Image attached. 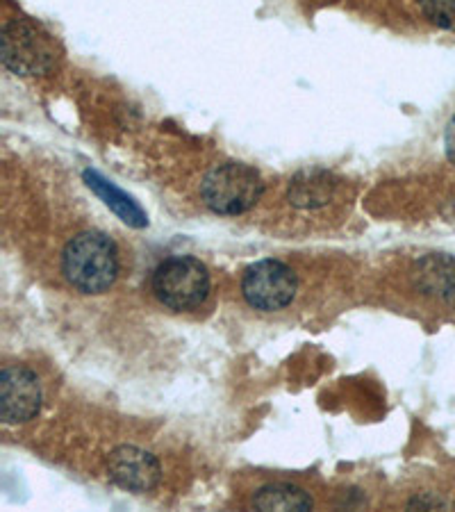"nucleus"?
I'll return each mask as SVG.
<instances>
[{
  "label": "nucleus",
  "mask_w": 455,
  "mask_h": 512,
  "mask_svg": "<svg viewBox=\"0 0 455 512\" xmlns=\"http://www.w3.org/2000/svg\"><path fill=\"white\" fill-rule=\"evenodd\" d=\"M41 408V385L26 367H5L0 374V415L5 424H23L37 417Z\"/></svg>",
  "instance_id": "423d86ee"
},
{
  "label": "nucleus",
  "mask_w": 455,
  "mask_h": 512,
  "mask_svg": "<svg viewBox=\"0 0 455 512\" xmlns=\"http://www.w3.org/2000/svg\"><path fill=\"white\" fill-rule=\"evenodd\" d=\"M153 292L167 308L194 310L210 294V274L201 260L192 255L164 260L153 274Z\"/></svg>",
  "instance_id": "7ed1b4c3"
},
{
  "label": "nucleus",
  "mask_w": 455,
  "mask_h": 512,
  "mask_svg": "<svg viewBox=\"0 0 455 512\" xmlns=\"http://www.w3.org/2000/svg\"><path fill=\"white\" fill-rule=\"evenodd\" d=\"M62 271L69 283L82 294H103L119 276L117 246L107 235L89 230L66 244Z\"/></svg>",
  "instance_id": "f257e3e1"
},
{
  "label": "nucleus",
  "mask_w": 455,
  "mask_h": 512,
  "mask_svg": "<svg viewBox=\"0 0 455 512\" xmlns=\"http://www.w3.org/2000/svg\"><path fill=\"white\" fill-rule=\"evenodd\" d=\"M107 472L114 483L130 492H151L162 476L160 462L153 453L137 447L114 449L107 462Z\"/></svg>",
  "instance_id": "0eeeda50"
},
{
  "label": "nucleus",
  "mask_w": 455,
  "mask_h": 512,
  "mask_svg": "<svg viewBox=\"0 0 455 512\" xmlns=\"http://www.w3.org/2000/svg\"><path fill=\"white\" fill-rule=\"evenodd\" d=\"M57 62L53 39L30 21H10L3 28V64L19 76H41Z\"/></svg>",
  "instance_id": "20e7f679"
},
{
  "label": "nucleus",
  "mask_w": 455,
  "mask_h": 512,
  "mask_svg": "<svg viewBox=\"0 0 455 512\" xmlns=\"http://www.w3.org/2000/svg\"><path fill=\"white\" fill-rule=\"evenodd\" d=\"M449 155L455 160V121L451 123V130H449Z\"/></svg>",
  "instance_id": "f8f14e48"
},
{
  "label": "nucleus",
  "mask_w": 455,
  "mask_h": 512,
  "mask_svg": "<svg viewBox=\"0 0 455 512\" xmlns=\"http://www.w3.org/2000/svg\"><path fill=\"white\" fill-rule=\"evenodd\" d=\"M264 194L260 173L239 162H228L212 169L203 178L201 196L212 212L235 217L258 205Z\"/></svg>",
  "instance_id": "f03ea898"
},
{
  "label": "nucleus",
  "mask_w": 455,
  "mask_h": 512,
  "mask_svg": "<svg viewBox=\"0 0 455 512\" xmlns=\"http://www.w3.org/2000/svg\"><path fill=\"white\" fill-rule=\"evenodd\" d=\"M330 194H333V183L326 176L317 173H305L299 176L289 187V201L299 208H319L326 205Z\"/></svg>",
  "instance_id": "9d476101"
},
{
  "label": "nucleus",
  "mask_w": 455,
  "mask_h": 512,
  "mask_svg": "<svg viewBox=\"0 0 455 512\" xmlns=\"http://www.w3.org/2000/svg\"><path fill=\"white\" fill-rule=\"evenodd\" d=\"M85 180H87V185H89L91 192H94L98 198H101V201L107 205V208H110L114 214H117L121 221H126L128 226L144 228L148 224L144 210L139 208V205L132 201V198L126 192H121L117 185H112L110 180H105L103 176H98L96 171H85Z\"/></svg>",
  "instance_id": "6e6552de"
},
{
  "label": "nucleus",
  "mask_w": 455,
  "mask_h": 512,
  "mask_svg": "<svg viewBox=\"0 0 455 512\" xmlns=\"http://www.w3.org/2000/svg\"><path fill=\"white\" fill-rule=\"evenodd\" d=\"M419 5L433 26L455 32V0H419Z\"/></svg>",
  "instance_id": "9b49d317"
},
{
  "label": "nucleus",
  "mask_w": 455,
  "mask_h": 512,
  "mask_svg": "<svg viewBox=\"0 0 455 512\" xmlns=\"http://www.w3.org/2000/svg\"><path fill=\"white\" fill-rule=\"evenodd\" d=\"M253 506L258 510H310L312 497L296 485L271 483L260 487L253 497Z\"/></svg>",
  "instance_id": "1a4fd4ad"
},
{
  "label": "nucleus",
  "mask_w": 455,
  "mask_h": 512,
  "mask_svg": "<svg viewBox=\"0 0 455 512\" xmlns=\"http://www.w3.org/2000/svg\"><path fill=\"white\" fill-rule=\"evenodd\" d=\"M299 280L296 274L280 260H262L246 269L242 280V294L255 310L276 312L287 308L296 296Z\"/></svg>",
  "instance_id": "39448f33"
}]
</instances>
